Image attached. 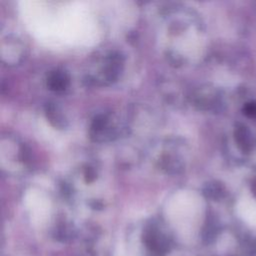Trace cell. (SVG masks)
I'll use <instances>...</instances> for the list:
<instances>
[{
  "mask_svg": "<svg viewBox=\"0 0 256 256\" xmlns=\"http://www.w3.org/2000/svg\"><path fill=\"white\" fill-rule=\"evenodd\" d=\"M66 83H67V77L65 73L61 71H55L48 80L49 86L51 87V89H54V90L63 89L66 86Z\"/></svg>",
  "mask_w": 256,
  "mask_h": 256,
  "instance_id": "obj_1",
  "label": "cell"
},
{
  "mask_svg": "<svg viewBox=\"0 0 256 256\" xmlns=\"http://www.w3.org/2000/svg\"><path fill=\"white\" fill-rule=\"evenodd\" d=\"M236 139L239 143V145H242L243 150L246 148V146H249L248 144V137L246 134L245 127H242L241 129H238L236 132Z\"/></svg>",
  "mask_w": 256,
  "mask_h": 256,
  "instance_id": "obj_2",
  "label": "cell"
},
{
  "mask_svg": "<svg viewBox=\"0 0 256 256\" xmlns=\"http://www.w3.org/2000/svg\"><path fill=\"white\" fill-rule=\"evenodd\" d=\"M245 113L249 116L256 117V103H250L245 107Z\"/></svg>",
  "mask_w": 256,
  "mask_h": 256,
  "instance_id": "obj_3",
  "label": "cell"
}]
</instances>
